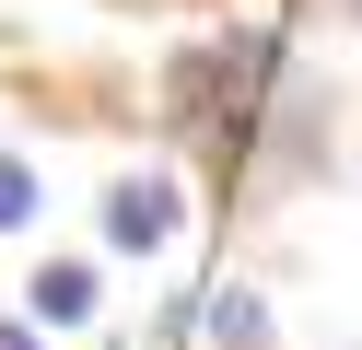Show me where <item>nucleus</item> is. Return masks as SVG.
<instances>
[{
  "label": "nucleus",
  "instance_id": "obj_3",
  "mask_svg": "<svg viewBox=\"0 0 362 350\" xmlns=\"http://www.w3.org/2000/svg\"><path fill=\"white\" fill-rule=\"evenodd\" d=\"M211 339H222V350H257V339H269V303H257V292H222V303H211Z\"/></svg>",
  "mask_w": 362,
  "mask_h": 350
},
{
  "label": "nucleus",
  "instance_id": "obj_4",
  "mask_svg": "<svg viewBox=\"0 0 362 350\" xmlns=\"http://www.w3.org/2000/svg\"><path fill=\"white\" fill-rule=\"evenodd\" d=\"M24 210H35V175H24L12 152H0V222H24Z\"/></svg>",
  "mask_w": 362,
  "mask_h": 350
},
{
  "label": "nucleus",
  "instance_id": "obj_2",
  "mask_svg": "<svg viewBox=\"0 0 362 350\" xmlns=\"http://www.w3.org/2000/svg\"><path fill=\"white\" fill-rule=\"evenodd\" d=\"M94 315V269H71V257H59L47 280H35V327H82Z\"/></svg>",
  "mask_w": 362,
  "mask_h": 350
},
{
  "label": "nucleus",
  "instance_id": "obj_1",
  "mask_svg": "<svg viewBox=\"0 0 362 350\" xmlns=\"http://www.w3.org/2000/svg\"><path fill=\"white\" fill-rule=\"evenodd\" d=\"M105 233H117L129 257H164V245H175V187H164V175H129L117 199H105Z\"/></svg>",
  "mask_w": 362,
  "mask_h": 350
}]
</instances>
